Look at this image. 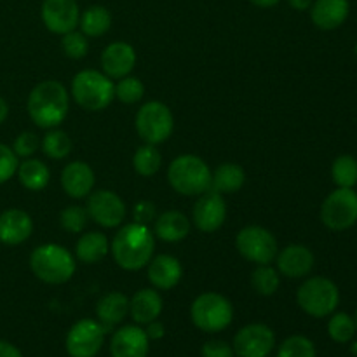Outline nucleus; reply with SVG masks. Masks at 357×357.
<instances>
[{
	"instance_id": "obj_11",
	"label": "nucleus",
	"mask_w": 357,
	"mask_h": 357,
	"mask_svg": "<svg viewBox=\"0 0 357 357\" xmlns=\"http://www.w3.org/2000/svg\"><path fill=\"white\" fill-rule=\"evenodd\" d=\"M107 330L100 321L80 319L66 333V352L70 357H94L101 351Z\"/></svg>"
},
{
	"instance_id": "obj_21",
	"label": "nucleus",
	"mask_w": 357,
	"mask_h": 357,
	"mask_svg": "<svg viewBox=\"0 0 357 357\" xmlns=\"http://www.w3.org/2000/svg\"><path fill=\"white\" fill-rule=\"evenodd\" d=\"M146 267H149L146 275H149L150 284L162 291L173 289L183 275V267H181L180 260L171 255H159V257L152 258Z\"/></svg>"
},
{
	"instance_id": "obj_39",
	"label": "nucleus",
	"mask_w": 357,
	"mask_h": 357,
	"mask_svg": "<svg viewBox=\"0 0 357 357\" xmlns=\"http://www.w3.org/2000/svg\"><path fill=\"white\" fill-rule=\"evenodd\" d=\"M40 146V139L35 132L24 131L21 135H17V138L14 139L13 150L17 157H23V159H30L35 152Z\"/></svg>"
},
{
	"instance_id": "obj_43",
	"label": "nucleus",
	"mask_w": 357,
	"mask_h": 357,
	"mask_svg": "<svg viewBox=\"0 0 357 357\" xmlns=\"http://www.w3.org/2000/svg\"><path fill=\"white\" fill-rule=\"evenodd\" d=\"M145 333L146 337H149V340H160V338L164 337V333H166V330H164V324L155 319L152 321V323L146 324Z\"/></svg>"
},
{
	"instance_id": "obj_18",
	"label": "nucleus",
	"mask_w": 357,
	"mask_h": 357,
	"mask_svg": "<svg viewBox=\"0 0 357 357\" xmlns=\"http://www.w3.org/2000/svg\"><path fill=\"white\" fill-rule=\"evenodd\" d=\"M278 272L289 279H302L314 268V253L303 244H289L275 257Z\"/></svg>"
},
{
	"instance_id": "obj_33",
	"label": "nucleus",
	"mask_w": 357,
	"mask_h": 357,
	"mask_svg": "<svg viewBox=\"0 0 357 357\" xmlns=\"http://www.w3.org/2000/svg\"><path fill=\"white\" fill-rule=\"evenodd\" d=\"M251 284L258 295L271 296L278 291L279 284H281V275L271 265H258L251 275Z\"/></svg>"
},
{
	"instance_id": "obj_17",
	"label": "nucleus",
	"mask_w": 357,
	"mask_h": 357,
	"mask_svg": "<svg viewBox=\"0 0 357 357\" xmlns=\"http://www.w3.org/2000/svg\"><path fill=\"white\" fill-rule=\"evenodd\" d=\"M136 51L128 42H112L101 52V70L110 79H122L132 72Z\"/></svg>"
},
{
	"instance_id": "obj_28",
	"label": "nucleus",
	"mask_w": 357,
	"mask_h": 357,
	"mask_svg": "<svg viewBox=\"0 0 357 357\" xmlns=\"http://www.w3.org/2000/svg\"><path fill=\"white\" fill-rule=\"evenodd\" d=\"M17 180L23 185L26 190L38 192L44 190L51 180V171L45 166L42 160L38 159H24L23 162L17 166Z\"/></svg>"
},
{
	"instance_id": "obj_19",
	"label": "nucleus",
	"mask_w": 357,
	"mask_h": 357,
	"mask_svg": "<svg viewBox=\"0 0 357 357\" xmlns=\"http://www.w3.org/2000/svg\"><path fill=\"white\" fill-rule=\"evenodd\" d=\"M96 176L93 167L82 160L66 164L61 171V187L72 199H84L93 192Z\"/></svg>"
},
{
	"instance_id": "obj_37",
	"label": "nucleus",
	"mask_w": 357,
	"mask_h": 357,
	"mask_svg": "<svg viewBox=\"0 0 357 357\" xmlns=\"http://www.w3.org/2000/svg\"><path fill=\"white\" fill-rule=\"evenodd\" d=\"M87 222H89V215H87V209L82 208V206H68L59 215V225L70 234L82 232L86 229Z\"/></svg>"
},
{
	"instance_id": "obj_38",
	"label": "nucleus",
	"mask_w": 357,
	"mask_h": 357,
	"mask_svg": "<svg viewBox=\"0 0 357 357\" xmlns=\"http://www.w3.org/2000/svg\"><path fill=\"white\" fill-rule=\"evenodd\" d=\"M61 49L68 58L82 59L89 52V40H87V37L82 31H68V33L63 35Z\"/></svg>"
},
{
	"instance_id": "obj_34",
	"label": "nucleus",
	"mask_w": 357,
	"mask_h": 357,
	"mask_svg": "<svg viewBox=\"0 0 357 357\" xmlns=\"http://www.w3.org/2000/svg\"><path fill=\"white\" fill-rule=\"evenodd\" d=\"M328 335L337 344H349L356 335L354 317L345 312H337L328 323Z\"/></svg>"
},
{
	"instance_id": "obj_6",
	"label": "nucleus",
	"mask_w": 357,
	"mask_h": 357,
	"mask_svg": "<svg viewBox=\"0 0 357 357\" xmlns=\"http://www.w3.org/2000/svg\"><path fill=\"white\" fill-rule=\"evenodd\" d=\"M296 303L310 317H328L337 310L340 303V291L331 279L309 278L296 291Z\"/></svg>"
},
{
	"instance_id": "obj_4",
	"label": "nucleus",
	"mask_w": 357,
	"mask_h": 357,
	"mask_svg": "<svg viewBox=\"0 0 357 357\" xmlns=\"http://www.w3.org/2000/svg\"><path fill=\"white\" fill-rule=\"evenodd\" d=\"M72 96L80 108L101 112L115 100V84L98 70H80L72 80Z\"/></svg>"
},
{
	"instance_id": "obj_41",
	"label": "nucleus",
	"mask_w": 357,
	"mask_h": 357,
	"mask_svg": "<svg viewBox=\"0 0 357 357\" xmlns=\"http://www.w3.org/2000/svg\"><path fill=\"white\" fill-rule=\"evenodd\" d=\"M202 357H234L236 352H234L232 345H229L223 340H209L202 345L201 349Z\"/></svg>"
},
{
	"instance_id": "obj_42",
	"label": "nucleus",
	"mask_w": 357,
	"mask_h": 357,
	"mask_svg": "<svg viewBox=\"0 0 357 357\" xmlns=\"http://www.w3.org/2000/svg\"><path fill=\"white\" fill-rule=\"evenodd\" d=\"M132 213H135V222L142 223V225H149L150 222H155L157 218L155 204L150 201H139Z\"/></svg>"
},
{
	"instance_id": "obj_32",
	"label": "nucleus",
	"mask_w": 357,
	"mask_h": 357,
	"mask_svg": "<svg viewBox=\"0 0 357 357\" xmlns=\"http://www.w3.org/2000/svg\"><path fill=\"white\" fill-rule=\"evenodd\" d=\"M331 178L338 188H354L357 185V159L352 155H340L333 160Z\"/></svg>"
},
{
	"instance_id": "obj_49",
	"label": "nucleus",
	"mask_w": 357,
	"mask_h": 357,
	"mask_svg": "<svg viewBox=\"0 0 357 357\" xmlns=\"http://www.w3.org/2000/svg\"><path fill=\"white\" fill-rule=\"evenodd\" d=\"M354 354H357V342L354 344Z\"/></svg>"
},
{
	"instance_id": "obj_22",
	"label": "nucleus",
	"mask_w": 357,
	"mask_h": 357,
	"mask_svg": "<svg viewBox=\"0 0 357 357\" xmlns=\"http://www.w3.org/2000/svg\"><path fill=\"white\" fill-rule=\"evenodd\" d=\"M349 0H314L310 6V17L319 30H337L349 16Z\"/></svg>"
},
{
	"instance_id": "obj_35",
	"label": "nucleus",
	"mask_w": 357,
	"mask_h": 357,
	"mask_svg": "<svg viewBox=\"0 0 357 357\" xmlns=\"http://www.w3.org/2000/svg\"><path fill=\"white\" fill-rule=\"evenodd\" d=\"M316 345L303 335H291L279 345L278 357H316Z\"/></svg>"
},
{
	"instance_id": "obj_3",
	"label": "nucleus",
	"mask_w": 357,
	"mask_h": 357,
	"mask_svg": "<svg viewBox=\"0 0 357 357\" xmlns=\"http://www.w3.org/2000/svg\"><path fill=\"white\" fill-rule=\"evenodd\" d=\"M30 268L45 284H65L75 274V258L59 244H42L30 255Z\"/></svg>"
},
{
	"instance_id": "obj_12",
	"label": "nucleus",
	"mask_w": 357,
	"mask_h": 357,
	"mask_svg": "<svg viewBox=\"0 0 357 357\" xmlns=\"http://www.w3.org/2000/svg\"><path fill=\"white\" fill-rule=\"evenodd\" d=\"M87 215L105 229H117L126 218V204L115 192L96 190L87 195Z\"/></svg>"
},
{
	"instance_id": "obj_24",
	"label": "nucleus",
	"mask_w": 357,
	"mask_h": 357,
	"mask_svg": "<svg viewBox=\"0 0 357 357\" xmlns=\"http://www.w3.org/2000/svg\"><path fill=\"white\" fill-rule=\"evenodd\" d=\"M153 234L164 243H180L190 234V220L181 211L162 213L153 222Z\"/></svg>"
},
{
	"instance_id": "obj_29",
	"label": "nucleus",
	"mask_w": 357,
	"mask_h": 357,
	"mask_svg": "<svg viewBox=\"0 0 357 357\" xmlns=\"http://www.w3.org/2000/svg\"><path fill=\"white\" fill-rule=\"evenodd\" d=\"M80 31L86 37H101L112 26V14L103 6H91L80 14L79 20Z\"/></svg>"
},
{
	"instance_id": "obj_20",
	"label": "nucleus",
	"mask_w": 357,
	"mask_h": 357,
	"mask_svg": "<svg viewBox=\"0 0 357 357\" xmlns=\"http://www.w3.org/2000/svg\"><path fill=\"white\" fill-rule=\"evenodd\" d=\"M33 232L31 216L23 209H7L0 213V243L17 246L30 239Z\"/></svg>"
},
{
	"instance_id": "obj_31",
	"label": "nucleus",
	"mask_w": 357,
	"mask_h": 357,
	"mask_svg": "<svg viewBox=\"0 0 357 357\" xmlns=\"http://www.w3.org/2000/svg\"><path fill=\"white\" fill-rule=\"evenodd\" d=\"M40 149L49 159L52 160H61L70 155L72 152V139L61 129H51L47 135L42 138Z\"/></svg>"
},
{
	"instance_id": "obj_46",
	"label": "nucleus",
	"mask_w": 357,
	"mask_h": 357,
	"mask_svg": "<svg viewBox=\"0 0 357 357\" xmlns=\"http://www.w3.org/2000/svg\"><path fill=\"white\" fill-rule=\"evenodd\" d=\"M250 2L253 3V6L261 7V9H267V7L278 6V3L281 2V0H250Z\"/></svg>"
},
{
	"instance_id": "obj_2",
	"label": "nucleus",
	"mask_w": 357,
	"mask_h": 357,
	"mask_svg": "<svg viewBox=\"0 0 357 357\" xmlns=\"http://www.w3.org/2000/svg\"><path fill=\"white\" fill-rule=\"evenodd\" d=\"M68 93L59 80H44L28 94L26 108L31 121L42 129H54L68 115Z\"/></svg>"
},
{
	"instance_id": "obj_14",
	"label": "nucleus",
	"mask_w": 357,
	"mask_h": 357,
	"mask_svg": "<svg viewBox=\"0 0 357 357\" xmlns=\"http://www.w3.org/2000/svg\"><path fill=\"white\" fill-rule=\"evenodd\" d=\"M225 218L227 204L222 194L215 190H208L199 195L197 202L192 209V220H194V225L201 232H216L225 223Z\"/></svg>"
},
{
	"instance_id": "obj_50",
	"label": "nucleus",
	"mask_w": 357,
	"mask_h": 357,
	"mask_svg": "<svg viewBox=\"0 0 357 357\" xmlns=\"http://www.w3.org/2000/svg\"><path fill=\"white\" fill-rule=\"evenodd\" d=\"M356 56H357V42H356Z\"/></svg>"
},
{
	"instance_id": "obj_30",
	"label": "nucleus",
	"mask_w": 357,
	"mask_h": 357,
	"mask_svg": "<svg viewBox=\"0 0 357 357\" xmlns=\"http://www.w3.org/2000/svg\"><path fill=\"white\" fill-rule=\"evenodd\" d=\"M160 166H162V155H160L157 145L145 143L132 155V167L139 176H153L160 169Z\"/></svg>"
},
{
	"instance_id": "obj_23",
	"label": "nucleus",
	"mask_w": 357,
	"mask_h": 357,
	"mask_svg": "<svg viewBox=\"0 0 357 357\" xmlns=\"http://www.w3.org/2000/svg\"><path fill=\"white\" fill-rule=\"evenodd\" d=\"M162 296L157 289H139L129 298V316L136 324H149L162 312Z\"/></svg>"
},
{
	"instance_id": "obj_10",
	"label": "nucleus",
	"mask_w": 357,
	"mask_h": 357,
	"mask_svg": "<svg viewBox=\"0 0 357 357\" xmlns=\"http://www.w3.org/2000/svg\"><path fill=\"white\" fill-rule=\"evenodd\" d=\"M321 222L335 232H342L357 223V192L354 188H337L321 206Z\"/></svg>"
},
{
	"instance_id": "obj_26",
	"label": "nucleus",
	"mask_w": 357,
	"mask_h": 357,
	"mask_svg": "<svg viewBox=\"0 0 357 357\" xmlns=\"http://www.w3.org/2000/svg\"><path fill=\"white\" fill-rule=\"evenodd\" d=\"M246 181V171L243 166L234 162H225L216 167L211 173V188L218 194H236L244 187Z\"/></svg>"
},
{
	"instance_id": "obj_47",
	"label": "nucleus",
	"mask_w": 357,
	"mask_h": 357,
	"mask_svg": "<svg viewBox=\"0 0 357 357\" xmlns=\"http://www.w3.org/2000/svg\"><path fill=\"white\" fill-rule=\"evenodd\" d=\"M7 115H9V105H7V101L0 96V124L6 122Z\"/></svg>"
},
{
	"instance_id": "obj_15",
	"label": "nucleus",
	"mask_w": 357,
	"mask_h": 357,
	"mask_svg": "<svg viewBox=\"0 0 357 357\" xmlns=\"http://www.w3.org/2000/svg\"><path fill=\"white\" fill-rule=\"evenodd\" d=\"M40 16L49 31L65 35L79 26V3L75 0H44Z\"/></svg>"
},
{
	"instance_id": "obj_27",
	"label": "nucleus",
	"mask_w": 357,
	"mask_h": 357,
	"mask_svg": "<svg viewBox=\"0 0 357 357\" xmlns=\"http://www.w3.org/2000/svg\"><path fill=\"white\" fill-rule=\"evenodd\" d=\"M108 250H110V244H108V239L105 234L87 232L82 234L80 239L77 241L75 257L82 264H98V261H101L107 257Z\"/></svg>"
},
{
	"instance_id": "obj_44",
	"label": "nucleus",
	"mask_w": 357,
	"mask_h": 357,
	"mask_svg": "<svg viewBox=\"0 0 357 357\" xmlns=\"http://www.w3.org/2000/svg\"><path fill=\"white\" fill-rule=\"evenodd\" d=\"M0 357H23L20 349L6 340H0Z\"/></svg>"
},
{
	"instance_id": "obj_40",
	"label": "nucleus",
	"mask_w": 357,
	"mask_h": 357,
	"mask_svg": "<svg viewBox=\"0 0 357 357\" xmlns=\"http://www.w3.org/2000/svg\"><path fill=\"white\" fill-rule=\"evenodd\" d=\"M17 166L20 162H17V155L14 153V150L0 143V185L9 181L16 174Z\"/></svg>"
},
{
	"instance_id": "obj_45",
	"label": "nucleus",
	"mask_w": 357,
	"mask_h": 357,
	"mask_svg": "<svg viewBox=\"0 0 357 357\" xmlns=\"http://www.w3.org/2000/svg\"><path fill=\"white\" fill-rule=\"evenodd\" d=\"M312 2H314V0H288V3L295 10H307V9H310Z\"/></svg>"
},
{
	"instance_id": "obj_9",
	"label": "nucleus",
	"mask_w": 357,
	"mask_h": 357,
	"mask_svg": "<svg viewBox=\"0 0 357 357\" xmlns=\"http://www.w3.org/2000/svg\"><path fill=\"white\" fill-rule=\"evenodd\" d=\"M236 248L241 257L257 265H271L279 253L274 234L260 225L241 229L236 237Z\"/></svg>"
},
{
	"instance_id": "obj_25",
	"label": "nucleus",
	"mask_w": 357,
	"mask_h": 357,
	"mask_svg": "<svg viewBox=\"0 0 357 357\" xmlns=\"http://www.w3.org/2000/svg\"><path fill=\"white\" fill-rule=\"evenodd\" d=\"M128 314H129V298L119 291L107 293L105 296H101L100 302H98L96 305L98 321L103 324V328L107 331H110L112 328L121 324L122 321L128 317Z\"/></svg>"
},
{
	"instance_id": "obj_36",
	"label": "nucleus",
	"mask_w": 357,
	"mask_h": 357,
	"mask_svg": "<svg viewBox=\"0 0 357 357\" xmlns=\"http://www.w3.org/2000/svg\"><path fill=\"white\" fill-rule=\"evenodd\" d=\"M145 94V86L138 77H122L115 84V100L124 105H135Z\"/></svg>"
},
{
	"instance_id": "obj_48",
	"label": "nucleus",
	"mask_w": 357,
	"mask_h": 357,
	"mask_svg": "<svg viewBox=\"0 0 357 357\" xmlns=\"http://www.w3.org/2000/svg\"><path fill=\"white\" fill-rule=\"evenodd\" d=\"M354 324H356V331H357V310H356V316H354Z\"/></svg>"
},
{
	"instance_id": "obj_7",
	"label": "nucleus",
	"mask_w": 357,
	"mask_h": 357,
	"mask_svg": "<svg viewBox=\"0 0 357 357\" xmlns=\"http://www.w3.org/2000/svg\"><path fill=\"white\" fill-rule=\"evenodd\" d=\"M190 317L195 328L204 333L227 330L234 319V307L223 295L208 291L199 295L190 307Z\"/></svg>"
},
{
	"instance_id": "obj_1",
	"label": "nucleus",
	"mask_w": 357,
	"mask_h": 357,
	"mask_svg": "<svg viewBox=\"0 0 357 357\" xmlns=\"http://www.w3.org/2000/svg\"><path fill=\"white\" fill-rule=\"evenodd\" d=\"M153 250H155V237L152 230L136 222L122 225L110 244L115 264L129 272L146 267L153 258Z\"/></svg>"
},
{
	"instance_id": "obj_5",
	"label": "nucleus",
	"mask_w": 357,
	"mask_h": 357,
	"mask_svg": "<svg viewBox=\"0 0 357 357\" xmlns=\"http://www.w3.org/2000/svg\"><path fill=\"white\" fill-rule=\"evenodd\" d=\"M167 180L178 194L201 195L211 188V169L197 155H180L167 167Z\"/></svg>"
},
{
	"instance_id": "obj_13",
	"label": "nucleus",
	"mask_w": 357,
	"mask_h": 357,
	"mask_svg": "<svg viewBox=\"0 0 357 357\" xmlns=\"http://www.w3.org/2000/svg\"><path fill=\"white\" fill-rule=\"evenodd\" d=\"M274 347L275 335L267 324H248L234 337V352L237 357H268Z\"/></svg>"
},
{
	"instance_id": "obj_16",
	"label": "nucleus",
	"mask_w": 357,
	"mask_h": 357,
	"mask_svg": "<svg viewBox=\"0 0 357 357\" xmlns=\"http://www.w3.org/2000/svg\"><path fill=\"white\" fill-rule=\"evenodd\" d=\"M150 340L145 330L136 324L119 328L110 340L112 357H146Z\"/></svg>"
},
{
	"instance_id": "obj_8",
	"label": "nucleus",
	"mask_w": 357,
	"mask_h": 357,
	"mask_svg": "<svg viewBox=\"0 0 357 357\" xmlns=\"http://www.w3.org/2000/svg\"><path fill=\"white\" fill-rule=\"evenodd\" d=\"M136 132L150 145H159L169 139L174 129V119L169 107L162 101H149L136 114Z\"/></svg>"
}]
</instances>
